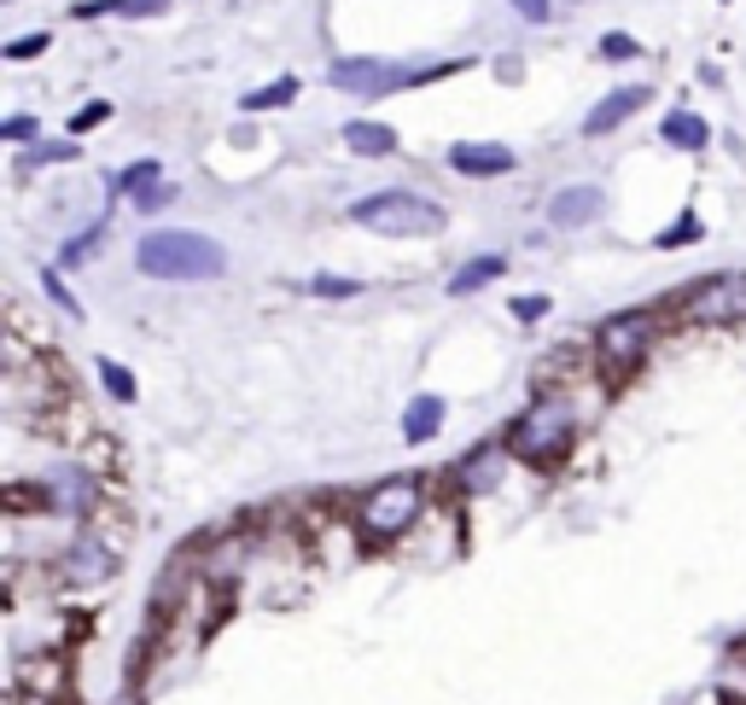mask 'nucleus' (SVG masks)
Returning a JSON list of instances; mask_svg holds the SVG:
<instances>
[{
	"label": "nucleus",
	"instance_id": "f8f14e48",
	"mask_svg": "<svg viewBox=\"0 0 746 705\" xmlns=\"http://www.w3.org/2000/svg\"><path fill=\"white\" fill-rule=\"evenodd\" d=\"M444 397H431V391H426V397H414L408 408H403V438L408 444H431V438H438V431H444Z\"/></svg>",
	"mask_w": 746,
	"mask_h": 705
},
{
	"label": "nucleus",
	"instance_id": "5701e85b",
	"mask_svg": "<svg viewBox=\"0 0 746 705\" xmlns=\"http://www.w3.org/2000/svg\"><path fill=\"white\" fill-rule=\"evenodd\" d=\"M147 186H158V163H152V158H140V163H129V170H122V193L140 199Z\"/></svg>",
	"mask_w": 746,
	"mask_h": 705
},
{
	"label": "nucleus",
	"instance_id": "393cba45",
	"mask_svg": "<svg viewBox=\"0 0 746 705\" xmlns=\"http://www.w3.org/2000/svg\"><path fill=\"white\" fill-rule=\"evenodd\" d=\"M106 117H111V106H106V99H94V106H82V111L71 117V135H88V129H99Z\"/></svg>",
	"mask_w": 746,
	"mask_h": 705
},
{
	"label": "nucleus",
	"instance_id": "4be33fe9",
	"mask_svg": "<svg viewBox=\"0 0 746 705\" xmlns=\"http://www.w3.org/2000/svg\"><path fill=\"white\" fill-rule=\"evenodd\" d=\"M309 292H316V298H356V292H367V286L350 280V275H316V280H309Z\"/></svg>",
	"mask_w": 746,
	"mask_h": 705
},
{
	"label": "nucleus",
	"instance_id": "9d476101",
	"mask_svg": "<svg viewBox=\"0 0 746 705\" xmlns=\"http://www.w3.org/2000/svg\"><path fill=\"white\" fill-rule=\"evenodd\" d=\"M648 99H653V88H612V94H607V99H600V106L584 117V135H589V140L612 135L618 122H630L641 106H648Z\"/></svg>",
	"mask_w": 746,
	"mask_h": 705
},
{
	"label": "nucleus",
	"instance_id": "39448f33",
	"mask_svg": "<svg viewBox=\"0 0 746 705\" xmlns=\"http://www.w3.org/2000/svg\"><path fill=\"white\" fill-rule=\"evenodd\" d=\"M659 339V316L653 309H618V316H607L595 327V362L600 373L618 385V380H630V373L641 367V356L653 350Z\"/></svg>",
	"mask_w": 746,
	"mask_h": 705
},
{
	"label": "nucleus",
	"instance_id": "c756f323",
	"mask_svg": "<svg viewBox=\"0 0 746 705\" xmlns=\"http://www.w3.org/2000/svg\"><path fill=\"white\" fill-rule=\"evenodd\" d=\"M508 7L520 12V18H531V24H543V18L554 12V0H508Z\"/></svg>",
	"mask_w": 746,
	"mask_h": 705
},
{
	"label": "nucleus",
	"instance_id": "f3484780",
	"mask_svg": "<svg viewBox=\"0 0 746 705\" xmlns=\"http://www.w3.org/2000/svg\"><path fill=\"white\" fill-rule=\"evenodd\" d=\"M495 467H502V455L479 449V455H467V461L455 467V484H461V490H490L495 484Z\"/></svg>",
	"mask_w": 746,
	"mask_h": 705
},
{
	"label": "nucleus",
	"instance_id": "423d86ee",
	"mask_svg": "<svg viewBox=\"0 0 746 705\" xmlns=\"http://www.w3.org/2000/svg\"><path fill=\"white\" fill-rule=\"evenodd\" d=\"M676 316L689 327H729L746 321V275H706L676 292Z\"/></svg>",
	"mask_w": 746,
	"mask_h": 705
},
{
	"label": "nucleus",
	"instance_id": "cd10ccee",
	"mask_svg": "<svg viewBox=\"0 0 746 705\" xmlns=\"http://www.w3.org/2000/svg\"><path fill=\"white\" fill-rule=\"evenodd\" d=\"M641 47H636V41L630 35H600V58H636Z\"/></svg>",
	"mask_w": 746,
	"mask_h": 705
},
{
	"label": "nucleus",
	"instance_id": "2eb2a0df",
	"mask_svg": "<svg viewBox=\"0 0 746 705\" xmlns=\"http://www.w3.org/2000/svg\"><path fill=\"white\" fill-rule=\"evenodd\" d=\"M47 508L88 513V508H94V479H82V472H58V479L47 484Z\"/></svg>",
	"mask_w": 746,
	"mask_h": 705
},
{
	"label": "nucleus",
	"instance_id": "ddd939ff",
	"mask_svg": "<svg viewBox=\"0 0 746 705\" xmlns=\"http://www.w3.org/2000/svg\"><path fill=\"white\" fill-rule=\"evenodd\" d=\"M344 147L356 152V158H391V152H397V135H391L385 122L356 117V122H344Z\"/></svg>",
	"mask_w": 746,
	"mask_h": 705
},
{
	"label": "nucleus",
	"instance_id": "a878e982",
	"mask_svg": "<svg viewBox=\"0 0 746 705\" xmlns=\"http://www.w3.org/2000/svg\"><path fill=\"white\" fill-rule=\"evenodd\" d=\"M35 53H47V30H35V35H18V41H7V58H35Z\"/></svg>",
	"mask_w": 746,
	"mask_h": 705
},
{
	"label": "nucleus",
	"instance_id": "2f4dec72",
	"mask_svg": "<svg viewBox=\"0 0 746 705\" xmlns=\"http://www.w3.org/2000/svg\"><path fill=\"white\" fill-rule=\"evenodd\" d=\"M513 316H520V321H536V316H548V298H513Z\"/></svg>",
	"mask_w": 746,
	"mask_h": 705
},
{
	"label": "nucleus",
	"instance_id": "c85d7f7f",
	"mask_svg": "<svg viewBox=\"0 0 746 705\" xmlns=\"http://www.w3.org/2000/svg\"><path fill=\"white\" fill-rule=\"evenodd\" d=\"M76 158V147H71V140H58V147H35L24 163H71Z\"/></svg>",
	"mask_w": 746,
	"mask_h": 705
},
{
	"label": "nucleus",
	"instance_id": "9b49d317",
	"mask_svg": "<svg viewBox=\"0 0 746 705\" xmlns=\"http://www.w3.org/2000/svg\"><path fill=\"white\" fill-rule=\"evenodd\" d=\"M600 186H560V193L548 199V222L554 227H589L600 216Z\"/></svg>",
	"mask_w": 746,
	"mask_h": 705
},
{
	"label": "nucleus",
	"instance_id": "bb28decb",
	"mask_svg": "<svg viewBox=\"0 0 746 705\" xmlns=\"http://www.w3.org/2000/svg\"><path fill=\"white\" fill-rule=\"evenodd\" d=\"M41 286H47V298H53L58 309H65V316H82V303L65 292V280H58V275H41Z\"/></svg>",
	"mask_w": 746,
	"mask_h": 705
},
{
	"label": "nucleus",
	"instance_id": "412c9836",
	"mask_svg": "<svg viewBox=\"0 0 746 705\" xmlns=\"http://www.w3.org/2000/svg\"><path fill=\"white\" fill-rule=\"evenodd\" d=\"M94 373H99V380H106V391H111V397H117V403H135V373H129V367H122V362H111V356H99V362H94Z\"/></svg>",
	"mask_w": 746,
	"mask_h": 705
},
{
	"label": "nucleus",
	"instance_id": "6ab92c4d",
	"mask_svg": "<svg viewBox=\"0 0 746 705\" xmlns=\"http://www.w3.org/2000/svg\"><path fill=\"white\" fill-rule=\"evenodd\" d=\"M106 12L152 18V12H163V0H82V7H76V18H106Z\"/></svg>",
	"mask_w": 746,
	"mask_h": 705
},
{
	"label": "nucleus",
	"instance_id": "f257e3e1",
	"mask_svg": "<svg viewBox=\"0 0 746 705\" xmlns=\"http://www.w3.org/2000/svg\"><path fill=\"white\" fill-rule=\"evenodd\" d=\"M135 268L147 280H216L227 257L211 234H186V227H158V234H140L135 245Z\"/></svg>",
	"mask_w": 746,
	"mask_h": 705
},
{
	"label": "nucleus",
	"instance_id": "473e14b6",
	"mask_svg": "<svg viewBox=\"0 0 746 705\" xmlns=\"http://www.w3.org/2000/svg\"><path fill=\"white\" fill-rule=\"evenodd\" d=\"M135 204H140V211H163V204H170V186H147Z\"/></svg>",
	"mask_w": 746,
	"mask_h": 705
},
{
	"label": "nucleus",
	"instance_id": "b1692460",
	"mask_svg": "<svg viewBox=\"0 0 746 705\" xmlns=\"http://www.w3.org/2000/svg\"><path fill=\"white\" fill-rule=\"evenodd\" d=\"M99 234H106V222H94L88 234H76V239L65 245V268H71V263H88V252H99V245H94Z\"/></svg>",
	"mask_w": 746,
	"mask_h": 705
},
{
	"label": "nucleus",
	"instance_id": "7c9ffc66",
	"mask_svg": "<svg viewBox=\"0 0 746 705\" xmlns=\"http://www.w3.org/2000/svg\"><path fill=\"white\" fill-rule=\"evenodd\" d=\"M0 135H7V140H30L35 135V117H7V122H0Z\"/></svg>",
	"mask_w": 746,
	"mask_h": 705
},
{
	"label": "nucleus",
	"instance_id": "f03ea898",
	"mask_svg": "<svg viewBox=\"0 0 746 705\" xmlns=\"http://www.w3.org/2000/svg\"><path fill=\"white\" fill-rule=\"evenodd\" d=\"M572 403L566 397H554V391H543V397H531L520 414H513V426H508V449L520 455L525 467H560L566 461V449H572Z\"/></svg>",
	"mask_w": 746,
	"mask_h": 705
},
{
	"label": "nucleus",
	"instance_id": "4468645a",
	"mask_svg": "<svg viewBox=\"0 0 746 705\" xmlns=\"http://www.w3.org/2000/svg\"><path fill=\"white\" fill-rule=\"evenodd\" d=\"M659 135H665L671 147H682V152H706V147H712L706 117H694V111H671L665 122H659Z\"/></svg>",
	"mask_w": 746,
	"mask_h": 705
},
{
	"label": "nucleus",
	"instance_id": "dca6fc26",
	"mask_svg": "<svg viewBox=\"0 0 746 705\" xmlns=\"http://www.w3.org/2000/svg\"><path fill=\"white\" fill-rule=\"evenodd\" d=\"M502 257H479V263H467V268H455L449 275V298H467V292H479V286H490V280H502Z\"/></svg>",
	"mask_w": 746,
	"mask_h": 705
},
{
	"label": "nucleus",
	"instance_id": "7ed1b4c3",
	"mask_svg": "<svg viewBox=\"0 0 746 705\" xmlns=\"http://www.w3.org/2000/svg\"><path fill=\"white\" fill-rule=\"evenodd\" d=\"M420 508H426V484L414 479V472H391V479H380L356 502V531L367 543H397V536L420 520Z\"/></svg>",
	"mask_w": 746,
	"mask_h": 705
},
{
	"label": "nucleus",
	"instance_id": "aec40b11",
	"mask_svg": "<svg viewBox=\"0 0 746 705\" xmlns=\"http://www.w3.org/2000/svg\"><path fill=\"white\" fill-rule=\"evenodd\" d=\"M700 234H706V227H700V216H694V211H682V216H676V222H671L653 245H659V252H682V245H694Z\"/></svg>",
	"mask_w": 746,
	"mask_h": 705
},
{
	"label": "nucleus",
	"instance_id": "20e7f679",
	"mask_svg": "<svg viewBox=\"0 0 746 705\" xmlns=\"http://www.w3.org/2000/svg\"><path fill=\"white\" fill-rule=\"evenodd\" d=\"M350 222L373 227L385 239H420V234H438L444 227V204L408 193V186H391V193H367L350 204Z\"/></svg>",
	"mask_w": 746,
	"mask_h": 705
},
{
	"label": "nucleus",
	"instance_id": "a211bd4d",
	"mask_svg": "<svg viewBox=\"0 0 746 705\" xmlns=\"http://www.w3.org/2000/svg\"><path fill=\"white\" fill-rule=\"evenodd\" d=\"M298 99V76H280V82H268V88H252L239 99V111H280V106H292Z\"/></svg>",
	"mask_w": 746,
	"mask_h": 705
},
{
	"label": "nucleus",
	"instance_id": "0eeeda50",
	"mask_svg": "<svg viewBox=\"0 0 746 705\" xmlns=\"http://www.w3.org/2000/svg\"><path fill=\"white\" fill-rule=\"evenodd\" d=\"M449 71H461V65H438V71H403V65H391V58H339L333 71H327V82L344 94H391V88H420V82H438Z\"/></svg>",
	"mask_w": 746,
	"mask_h": 705
},
{
	"label": "nucleus",
	"instance_id": "1a4fd4ad",
	"mask_svg": "<svg viewBox=\"0 0 746 705\" xmlns=\"http://www.w3.org/2000/svg\"><path fill=\"white\" fill-rule=\"evenodd\" d=\"M449 170L455 175H508V170H520V152L502 147V140H461V147H449Z\"/></svg>",
	"mask_w": 746,
	"mask_h": 705
},
{
	"label": "nucleus",
	"instance_id": "6e6552de",
	"mask_svg": "<svg viewBox=\"0 0 746 705\" xmlns=\"http://www.w3.org/2000/svg\"><path fill=\"white\" fill-rule=\"evenodd\" d=\"M111 572H117V554H111L106 543H94L88 531H82L76 543L65 548V559H58V577H65V584H76V589H88V584H106Z\"/></svg>",
	"mask_w": 746,
	"mask_h": 705
}]
</instances>
